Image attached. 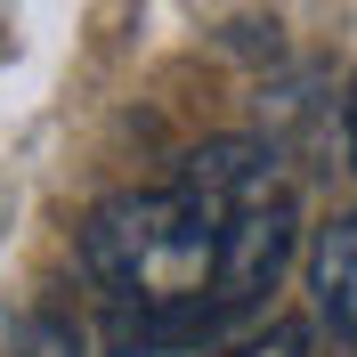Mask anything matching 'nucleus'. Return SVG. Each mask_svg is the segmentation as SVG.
Wrapping results in <instances>:
<instances>
[{"instance_id":"2","label":"nucleus","mask_w":357,"mask_h":357,"mask_svg":"<svg viewBox=\"0 0 357 357\" xmlns=\"http://www.w3.org/2000/svg\"><path fill=\"white\" fill-rule=\"evenodd\" d=\"M178 178L195 187V195L220 203V292H211V317L227 325H244V317L268 309V292H276V276L292 268V252H301V203H292L284 187V162H276V146H260V138H203L195 155L178 162Z\"/></svg>"},{"instance_id":"3","label":"nucleus","mask_w":357,"mask_h":357,"mask_svg":"<svg viewBox=\"0 0 357 357\" xmlns=\"http://www.w3.org/2000/svg\"><path fill=\"white\" fill-rule=\"evenodd\" d=\"M309 301H317V325L357 349V211H341V220L317 227V244H309Z\"/></svg>"},{"instance_id":"4","label":"nucleus","mask_w":357,"mask_h":357,"mask_svg":"<svg viewBox=\"0 0 357 357\" xmlns=\"http://www.w3.org/2000/svg\"><path fill=\"white\" fill-rule=\"evenodd\" d=\"M114 357H211V349H195V341H162V333H122V325H114Z\"/></svg>"},{"instance_id":"1","label":"nucleus","mask_w":357,"mask_h":357,"mask_svg":"<svg viewBox=\"0 0 357 357\" xmlns=\"http://www.w3.org/2000/svg\"><path fill=\"white\" fill-rule=\"evenodd\" d=\"M220 203L195 195L187 178L171 187H122L82 220V276L114 309L122 333H162V341H220L211 292H220Z\"/></svg>"},{"instance_id":"6","label":"nucleus","mask_w":357,"mask_h":357,"mask_svg":"<svg viewBox=\"0 0 357 357\" xmlns=\"http://www.w3.org/2000/svg\"><path fill=\"white\" fill-rule=\"evenodd\" d=\"M341 146H349V171H357V82H349V98H341Z\"/></svg>"},{"instance_id":"5","label":"nucleus","mask_w":357,"mask_h":357,"mask_svg":"<svg viewBox=\"0 0 357 357\" xmlns=\"http://www.w3.org/2000/svg\"><path fill=\"white\" fill-rule=\"evenodd\" d=\"M236 357H309V333H301V325H268V333H252Z\"/></svg>"}]
</instances>
